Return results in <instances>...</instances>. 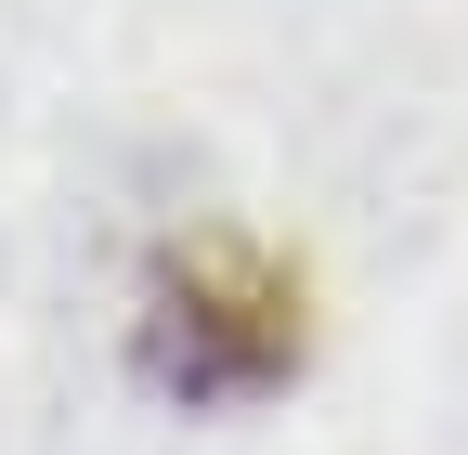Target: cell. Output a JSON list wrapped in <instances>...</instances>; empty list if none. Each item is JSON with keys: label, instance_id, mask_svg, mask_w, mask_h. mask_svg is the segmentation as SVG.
<instances>
[{"label": "cell", "instance_id": "obj_1", "mask_svg": "<svg viewBox=\"0 0 468 455\" xmlns=\"http://www.w3.org/2000/svg\"><path fill=\"white\" fill-rule=\"evenodd\" d=\"M313 365V300L300 273L248 235H183L131 287V377L183 417H248Z\"/></svg>", "mask_w": 468, "mask_h": 455}]
</instances>
